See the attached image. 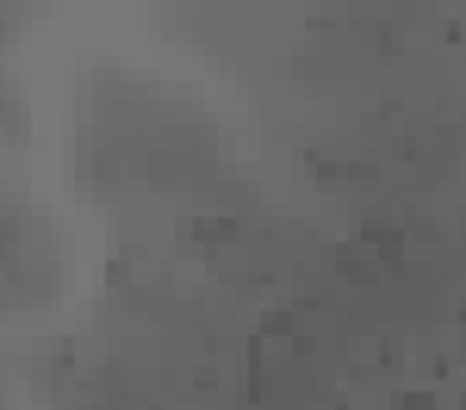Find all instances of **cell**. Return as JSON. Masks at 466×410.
Segmentation results:
<instances>
[{"label": "cell", "mask_w": 466, "mask_h": 410, "mask_svg": "<svg viewBox=\"0 0 466 410\" xmlns=\"http://www.w3.org/2000/svg\"><path fill=\"white\" fill-rule=\"evenodd\" d=\"M81 186L112 205H137L156 218H224L237 212L243 181L224 168V137L175 94L100 75L81 94Z\"/></svg>", "instance_id": "6da1fadb"}]
</instances>
